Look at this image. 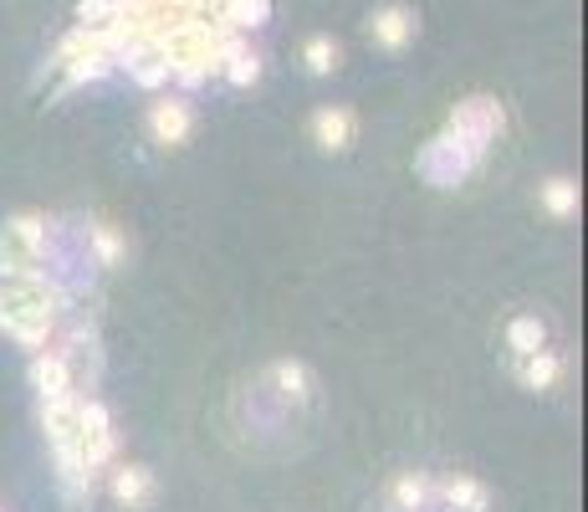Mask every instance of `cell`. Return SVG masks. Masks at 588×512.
<instances>
[{"label": "cell", "instance_id": "6da1fadb", "mask_svg": "<svg viewBox=\"0 0 588 512\" xmlns=\"http://www.w3.org/2000/svg\"><path fill=\"white\" fill-rule=\"evenodd\" d=\"M487 164V144H476V138L466 134H455V129H445L440 138H430L420 149V159H415V170L430 180L436 190H455V185H466L470 174Z\"/></svg>", "mask_w": 588, "mask_h": 512}, {"label": "cell", "instance_id": "e0dca14e", "mask_svg": "<svg viewBox=\"0 0 588 512\" xmlns=\"http://www.w3.org/2000/svg\"><path fill=\"white\" fill-rule=\"evenodd\" d=\"M425 497H430V477H425V472H404V477L394 481V502H400L404 512L425 508Z\"/></svg>", "mask_w": 588, "mask_h": 512}, {"label": "cell", "instance_id": "2e32d148", "mask_svg": "<svg viewBox=\"0 0 588 512\" xmlns=\"http://www.w3.org/2000/svg\"><path fill=\"white\" fill-rule=\"evenodd\" d=\"M303 62H307V72L328 77V72L338 68V41H333V36H313V41L303 47Z\"/></svg>", "mask_w": 588, "mask_h": 512}, {"label": "cell", "instance_id": "7c38bea8", "mask_svg": "<svg viewBox=\"0 0 588 512\" xmlns=\"http://www.w3.org/2000/svg\"><path fill=\"white\" fill-rule=\"evenodd\" d=\"M62 72H68V87H83V83H98V77H108V72H113V62H108L102 51H83V57H68V62H62Z\"/></svg>", "mask_w": 588, "mask_h": 512}, {"label": "cell", "instance_id": "7a4b0ae2", "mask_svg": "<svg viewBox=\"0 0 588 512\" xmlns=\"http://www.w3.org/2000/svg\"><path fill=\"white\" fill-rule=\"evenodd\" d=\"M502 123H506L502 102H491V98H466V102H455V113H451V129H455V134L476 138V144H487V149L497 144Z\"/></svg>", "mask_w": 588, "mask_h": 512}, {"label": "cell", "instance_id": "ac0fdd59", "mask_svg": "<svg viewBox=\"0 0 588 512\" xmlns=\"http://www.w3.org/2000/svg\"><path fill=\"white\" fill-rule=\"evenodd\" d=\"M77 16H83V26H108L118 16V0H83Z\"/></svg>", "mask_w": 588, "mask_h": 512}, {"label": "cell", "instance_id": "277c9868", "mask_svg": "<svg viewBox=\"0 0 588 512\" xmlns=\"http://www.w3.org/2000/svg\"><path fill=\"white\" fill-rule=\"evenodd\" d=\"M32 385L41 400H57V394H77V379H72L68 358L57 354V349H41V354L32 358Z\"/></svg>", "mask_w": 588, "mask_h": 512}, {"label": "cell", "instance_id": "52a82bcc", "mask_svg": "<svg viewBox=\"0 0 588 512\" xmlns=\"http://www.w3.org/2000/svg\"><path fill=\"white\" fill-rule=\"evenodd\" d=\"M113 497L123 508H149L154 502V477L144 466H113Z\"/></svg>", "mask_w": 588, "mask_h": 512}, {"label": "cell", "instance_id": "9a60e30c", "mask_svg": "<svg viewBox=\"0 0 588 512\" xmlns=\"http://www.w3.org/2000/svg\"><path fill=\"white\" fill-rule=\"evenodd\" d=\"M87 241H93V252H98V267H118L123 261V236H118L113 225H87Z\"/></svg>", "mask_w": 588, "mask_h": 512}, {"label": "cell", "instance_id": "30bf717a", "mask_svg": "<svg viewBox=\"0 0 588 512\" xmlns=\"http://www.w3.org/2000/svg\"><path fill=\"white\" fill-rule=\"evenodd\" d=\"M440 497H445L455 512H487V487H481V481H470V477L440 481Z\"/></svg>", "mask_w": 588, "mask_h": 512}, {"label": "cell", "instance_id": "9c48e42d", "mask_svg": "<svg viewBox=\"0 0 588 512\" xmlns=\"http://www.w3.org/2000/svg\"><path fill=\"white\" fill-rule=\"evenodd\" d=\"M506 343H512L517 358H527V354H538V349H548V328H542V318L522 313V318H512V328H506Z\"/></svg>", "mask_w": 588, "mask_h": 512}, {"label": "cell", "instance_id": "8992f818", "mask_svg": "<svg viewBox=\"0 0 588 512\" xmlns=\"http://www.w3.org/2000/svg\"><path fill=\"white\" fill-rule=\"evenodd\" d=\"M353 113L348 108H318V119H313V138H318L328 154H338V149H348L353 144Z\"/></svg>", "mask_w": 588, "mask_h": 512}, {"label": "cell", "instance_id": "ba28073f", "mask_svg": "<svg viewBox=\"0 0 588 512\" xmlns=\"http://www.w3.org/2000/svg\"><path fill=\"white\" fill-rule=\"evenodd\" d=\"M517 375H522V385H527V390H553L558 375H563V358H558L553 349H538V354L517 358Z\"/></svg>", "mask_w": 588, "mask_h": 512}, {"label": "cell", "instance_id": "8fae6325", "mask_svg": "<svg viewBox=\"0 0 588 512\" xmlns=\"http://www.w3.org/2000/svg\"><path fill=\"white\" fill-rule=\"evenodd\" d=\"M271 379L282 385L286 400H313V375H307V364H297V358H277L271 364Z\"/></svg>", "mask_w": 588, "mask_h": 512}, {"label": "cell", "instance_id": "5b68a950", "mask_svg": "<svg viewBox=\"0 0 588 512\" xmlns=\"http://www.w3.org/2000/svg\"><path fill=\"white\" fill-rule=\"evenodd\" d=\"M369 36L379 41V47L400 51L409 36H415V11L409 5H384V11H373L369 16Z\"/></svg>", "mask_w": 588, "mask_h": 512}, {"label": "cell", "instance_id": "5bb4252c", "mask_svg": "<svg viewBox=\"0 0 588 512\" xmlns=\"http://www.w3.org/2000/svg\"><path fill=\"white\" fill-rule=\"evenodd\" d=\"M542 205L553 210L558 221H568V216H578V185L558 174V180H548V185H542Z\"/></svg>", "mask_w": 588, "mask_h": 512}, {"label": "cell", "instance_id": "4fadbf2b", "mask_svg": "<svg viewBox=\"0 0 588 512\" xmlns=\"http://www.w3.org/2000/svg\"><path fill=\"white\" fill-rule=\"evenodd\" d=\"M220 72H225V83L231 87H252L256 77H261V57H256L252 47H235L225 62H220Z\"/></svg>", "mask_w": 588, "mask_h": 512}, {"label": "cell", "instance_id": "3957f363", "mask_svg": "<svg viewBox=\"0 0 588 512\" xmlns=\"http://www.w3.org/2000/svg\"><path fill=\"white\" fill-rule=\"evenodd\" d=\"M195 129V113H189V102H154L149 108V134L154 144H164V149H180Z\"/></svg>", "mask_w": 588, "mask_h": 512}]
</instances>
